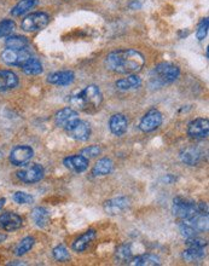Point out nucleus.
Masks as SVG:
<instances>
[{
	"mask_svg": "<svg viewBox=\"0 0 209 266\" xmlns=\"http://www.w3.org/2000/svg\"><path fill=\"white\" fill-rule=\"evenodd\" d=\"M145 58L139 51L124 48L113 51L105 58V67L119 74H137L143 69Z\"/></svg>",
	"mask_w": 209,
	"mask_h": 266,
	"instance_id": "1",
	"label": "nucleus"
},
{
	"mask_svg": "<svg viewBox=\"0 0 209 266\" xmlns=\"http://www.w3.org/2000/svg\"><path fill=\"white\" fill-rule=\"evenodd\" d=\"M70 104L75 109H79L86 113H93L99 109L103 102V94L96 85H88L84 90H81L74 96L70 97Z\"/></svg>",
	"mask_w": 209,
	"mask_h": 266,
	"instance_id": "2",
	"label": "nucleus"
},
{
	"mask_svg": "<svg viewBox=\"0 0 209 266\" xmlns=\"http://www.w3.org/2000/svg\"><path fill=\"white\" fill-rule=\"evenodd\" d=\"M180 75V69L172 63H160L151 71V84L155 86H163L176 81Z\"/></svg>",
	"mask_w": 209,
	"mask_h": 266,
	"instance_id": "3",
	"label": "nucleus"
},
{
	"mask_svg": "<svg viewBox=\"0 0 209 266\" xmlns=\"http://www.w3.org/2000/svg\"><path fill=\"white\" fill-rule=\"evenodd\" d=\"M172 212H173L174 217L182 220V222H186L194 218L196 214L200 213L199 208H197V204L186 200L184 197H176L173 200V207H172Z\"/></svg>",
	"mask_w": 209,
	"mask_h": 266,
	"instance_id": "4",
	"label": "nucleus"
},
{
	"mask_svg": "<svg viewBox=\"0 0 209 266\" xmlns=\"http://www.w3.org/2000/svg\"><path fill=\"white\" fill-rule=\"evenodd\" d=\"M44 167L38 164H30L27 166H23L19 171H17L16 176L21 182L25 184H33V183H38L44 178Z\"/></svg>",
	"mask_w": 209,
	"mask_h": 266,
	"instance_id": "5",
	"label": "nucleus"
},
{
	"mask_svg": "<svg viewBox=\"0 0 209 266\" xmlns=\"http://www.w3.org/2000/svg\"><path fill=\"white\" fill-rule=\"evenodd\" d=\"M50 22V17L46 12H31L30 15L25 16L22 21L21 27L25 31H38L44 29Z\"/></svg>",
	"mask_w": 209,
	"mask_h": 266,
	"instance_id": "6",
	"label": "nucleus"
},
{
	"mask_svg": "<svg viewBox=\"0 0 209 266\" xmlns=\"http://www.w3.org/2000/svg\"><path fill=\"white\" fill-rule=\"evenodd\" d=\"M30 57V51L28 48H22V50L6 48V50H4L1 52V59L7 65H19L21 67Z\"/></svg>",
	"mask_w": 209,
	"mask_h": 266,
	"instance_id": "7",
	"label": "nucleus"
},
{
	"mask_svg": "<svg viewBox=\"0 0 209 266\" xmlns=\"http://www.w3.org/2000/svg\"><path fill=\"white\" fill-rule=\"evenodd\" d=\"M162 124V114L159 110L151 109L149 110L143 119L140 120L139 128L143 132H153L156 128H159Z\"/></svg>",
	"mask_w": 209,
	"mask_h": 266,
	"instance_id": "8",
	"label": "nucleus"
},
{
	"mask_svg": "<svg viewBox=\"0 0 209 266\" xmlns=\"http://www.w3.org/2000/svg\"><path fill=\"white\" fill-rule=\"evenodd\" d=\"M54 120H56L57 126L62 127L63 130L68 131L79 120V114L75 109L68 107L59 110L56 114V116H54Z\"/></svg>",
	"mask_w": 209,
	"mask_h": 266,
	"instance_id": "9",
	"label": "nucleus"
},
{
	"mask_svg": "<svg viewBox=\"0 0 209 266\" xmlns=\"http://www.w3.org/2000/svg\"><path fill=\"white\" fill-rule=\"evenodd\" d=\"M34 150L28 145H17L11 150L10 162L13 166H23L33 157Z\"/></svg>",
	"mask_w": 209,
	"mask_h": 266,
	"instance_id": "10",
	"label": "nucleus"
},
{
	"mask_svg": "<svg viewBox=\"0 0 209 266\" xmlns=\"http://www.w3.org/2000/svg\"><path fill=\"white\" fill-rule=\"evenodd\" d=\"M188 133L194 139H205L209 133L208 119L199 118L195 119L188 126Z\"/></svg>",
	"mask_w": 209,
	"mask_h": 266,
	"instance_id": "11",
	"label": "nucleus"
},
{
	"mask_svg": "<svg viewBox=\"0 0 209 266\" xmlns=\"http://www.w3.org/2000/svg\"><path fill=\"white\" fill-rule=\"evenodd\" d=\"M69 134L70 138L75 139V141L85 142L90 138L91 136V126L88 122L82 121V120H78L68 131H65Z\"/></svg>",
	"mask_w": 209,
	"mask_h": 266,
	"instance_id": "12",
	"label": "nucleus"
},
{
	"mask_svg": "<svg viewBox=\"0 0 209 266\" xmlns=\"http://www.w3.org/2000/svg\"><path fill=\"white\" fill-rule=\"evenodd\" d=\"M130 207V200L127 197H115V199L108 200L104 204V211L109 216H117L122 212L128 210Z\"/></svg>",
	"mask_w": 209,
	"mask_h": 266,
	"instance_id": "13",
	"label": "nucleus"
},
{
	"mask_svg": "<svg viewBox=\"0 0 209 266\" xmlns=\"http://www.w3.org/2000/svg\"><path fill=\"white\" fill-rule=\"evenodd\" d=\"M22 227V218L13 212L0 214V228L5 231H15Z\"/></svg>",
	"mask_w": 209,
	"mask_h": 266,
	"instance_id": "14",
	"label": "nucleus"
},
{
	"mask_svg": "<svg viewBox=\"0 0 209 266\" xmlns=\"http://www.w3.org/2000/svg\"><path fill=\"white\" fill-rule=\"evenodd\" d=\"M63 164L67 168H69L70 171L75 173H81L88 168V164H90V160L87 157L80 155H73L69 157H65Z\"/></svg>",
	"mask_w": 209,
	"mask_h": 266,
	"instance_id": "15",
	"label": "nucleus"
},
{
	"mask_svg": "<svg viewBox=\"0 0 209 266\" xmlns=\"http://www.w3.org/2000/svg\"><path fill=\"white\" fill-rule=\"evenodd\" d=\"M75 79V74L71 70H63V71H56V73L50 74L47 76V81L52 85L57 86H67L70 85Z\"/></svg>",
	"mask_w": 209,
	"mask_h": 266,
	"instance_id": "16",
	"label": "nucleus"
},
{
	"mask_svg": "<svg viewBox=\"0 0 209 266\" xmlns=\"http://www.w3.org/2000/svg\"><path fill=\"white\" fill-rule=\"evenodd\" d=\"M18 76L11 70H0V92L13 90L18 86Z\"/></svg>",
	"mask_w": 209,
	"mask_h": 266,
	"instance_id": "17",
	"label": "nucleus"
},
{
	"mask_svg": "<svg viewBox=\"0 0 209 266\" xmlns=\"http://www.w3.org/2000/svg\"><path fill=\"white\" fill-rule=\"evenodd\" d=\"M128 121L122 114H114L109 120V128L115 136H122L127 131Z\"/></svg>",
	"mask_w": 209,
	"mask_h": 266,
	"instance_id": "18",
	"label": "nucleus"
},
{
	"mask_svg": "<svg viewBox=\"0 0 209 266\" xmlns=\"http://www.w3.org/2000/svg\"><path fill=\"white\" fill-rule=\"evenodd\" d=\"M201 151L194 147L185 148L184 150L180 153V159H182V161L189 166H196L201 161Z\"/></svg>",
	"mask_w": 209,
	"mask_h": 266,
	"instance_id": "19",
	"label": "nucleus"
},
{
	"mask_svg": "<svg viewBox=\"0 0 209 266\" xmlns=\"http://www.w3.org/2000/svg\"><path fill=\"white\" fill-rule=\"evenodd\" d=\"M31 220L34 224L39 228H45L50 223V213L46 208L44 207H35L31 211Z\"/></svg>",
	"mask_w": 209,
	"mask_h": 266,
	"instance_id": "20",
	"label": "nucleus"
},
{
	"mask_svg": "<svg viewBox=\"0 0 209 266\" xmlns=\"http://www.w3.org/2000/svg\"><path fill=\"white\" fill-rule=\"evenodd\" d=\"M140 85H142V79L138 75H134V74H130L127 78L120 79L116 81V87L122 91L133 90V88L139 87Z\"/></svg>",
	"mask_w": 209,
	"mask_h": 266,
	"instance_id": "21",
	"label": "nucleus"
},
{
	"mask_svg": "<svg viewBox=\"0 0 209 266\" xmlns=\"http://www.w3.org/2000/svg\"><path fill=\"white\" fill-rule=\"evenodd\" d=\"M114 167V162L111 161L108 157H104V159H101L96 165H94L92 174L94 177H103V176H108L109 173H111Z\"/></svg>",
	"mask_w": 209,
	"mask_h": 266,
	"instance_id": "22",
	"label": "nucleus"
},
{
	"mask_svg": "<svg viewBox=\"0 0 209 266\" xmlns=\"http://www.w3.org/2000/svg\"><path fill=\"white\" fill-rule=\"evenodd\" d=\"M186 223H189L197 233H206V231H208V213L200 212L194 218L186 220Z\"/></svg>",
	"mask_w": 209,
	"mask_h": 266,
	"instance_id": "23",
	"label": "nucleus"
},
{
	"mask_svg": "<svg viewBox=\"0 0 209 266\" xmlns=\"http://www.w3.org/2000/svg\"><path fill=\"white\" fill-rule=\"evenodd\" d=\"M96 237V231L94 230H87L84 235H81L78 240H75V242L73 243V250L75 252H84L86 248L88 247L91 242L93 241Z\"/></svg>",
	"mask_w": 209,
	"mask_h": 266,
	"instance_id": "24",
	"label": "nucleus"
},
{
	"mask_svg": "<svg viewBox=\"0 0 209 266\" xmlns=\"http://www.w3.org/2000/svg\"><path fill=\"white\" fill-rule=\"evenodd\" d=\"M22 70L27 75H38V74L42 73V64L39 59L30 57L29 59H27L23 64L21 65Z\"/></svg>",
	"mask_w": 209,
	"mask_h": 266,
	"instance_id": "25",
	"label": "nucleus"
},
{
	"mask_svg": "<svg viewBox=\"0 0 209 266\" xmlns=\"http://www.w3.org/2000/svg\"><path fill=\"white\" fill-rule=\"evenodd\" d=\"M132 266H155L160 265V258L154 254H143L128 263Z\"/></svg>",
	"mask_w": 209,
	"mask_h": 266,
	"instance_id": "26",
	"label": "nucleus"
},
{
	"mask_svg": "<svg viewBox=\"0 0 209 266\" xmlns=\"http://www.w3.org/2000/svg\"><path fill=\"white\" fill-rule=\"evenodd\" d=\"M206 257V248H195L189 247L188 250L184 251L183 253V258L188 263H195L200 262V260L205 259Z\"/></svg>",
	"mask_w": 209,
	"mask_h": 266,
	"instance_id": "27",
	"label": "nucleus"
},
{
	"mask_svg": "<svg viewBox=\"0 0 209 266\" xmlns=\"http://www.w3.org/2000/svg\"><path fill=\"white\" fill-rule=\"evenodd\" d=\"M36 4H38V0H21V1H19L18 4H16L12 10H11V15L15 17L24 15L25 12L31 10Z\"/></svg>",
	"mask_w": 209,
	"mask_h": 266,
	"instance_id": "28",
	"label": "nucleus"
},
{
	"mask_svg": "<svg viewBox=\"0 0 209 266\" xmlns=\"http://www.w3.org/2000/svg\"><path fill=\"white\" fill-rule=\"evenodd\" d=\"M7 48H13V50H22V48H27L29 45V41L25 36L22 35H8V38L5 41Z\"/></svg>",
	"mask_w": 209,
	"mask_h": 266,
	"instance_id": "29",
	"label": "nucleus"
},
{
	"mask_svg": "<svg viewBox=\"0 0 209 266\" xmlns=\"http://www.w3.org/2000/svg\"><path fill=\"white\" fill-rule=\"evenodd\" d=\"M34 243H35V239H34V237H31V236L24 237V239L21 240V241L18 242V245L16 246L15 254L17 257L24 256V254H27L28 252L33 248Z\"/></svg>",
	"mask_w": 209,
	"mask_h": 266,
	"instance_id": "30",
	"label": "nucleus"
},
{
	"mask_svg": "<svg viewBox=\"0 0 209 266\" xmlns=\"http://www.w3.org/2000/svg\"><path fill=\"white\" fill-rule=\"evenodd\" d=\"M116 259L120 263H127L132 259V248L130 245H122L117 248Z\"/></svg>",
	"mask_w": 209,
	"mask_h": 266,
	"instance_id": "31",
	"label": "nucleus"
},
{
	"mask_svg": "<svg viewBox=\"0 0 209 266\" xmlns=\"http://www.w3.org/2000/svg\"><path fill=\"white\" fill-rule=\"evenodd\" d=\"M16 29V23L12 19H2L0 22V38L11 35L13 30Z\"/></svg>",
	"mask_w": 209,
	"mask_h": 266,
	"instance_id": "32",
	"label": "nucleus"
},
{
	"mask_svg": "<svg viewBox=\"0 0 209 266\" xmlns=\"http://www.w3.org/2000/svg\"><path fill=\"white\" fill-rule=\"evenodd\" d=\"M52 254H53L54 259H56L57 262L64 263V262H68V260L70 259L69 252H68V250L64 247V246H57L56 248H53Z\"/></svg>",
	"mask_w": 209,
	"mask_h": 266,
	"instance_id": "33",
	"label": "nucleus"
},
{
	"mask_svg": "<svg viewBox=\"0 0 209 266\" xmlns=\"http://www.w3.org/2000/svg\"><path fill=\"white\" fill-rule=\"evenodd\" d=\"M12 199L13 201L18 205H29L34 201L33 196L29 195V194L24 193V191H17V193L13 194Z\"/></svg>",
	"mask_w": 209,
	"mask_h": 266,
	"instance_id": "34",
	"label": "nucleus"
},
{
	"mask_svg": "<svg viewBox=\"0 0 209 266\" xmlns=\"http://www.w3.org/2000/svg\"><path fill=\"white\" fill-rule=\"evenodd\" d=\"M179 230H180V234H182V236L185 237V239H191V237H195L197 235V231L186 222L180 223Z\"/></svg>",
	"mask_w": 209,
	"mask_h": 266,
	"instance_id": "35",
	"label": "nucleus"
},
{
	"mask_svg": "<svg viewBox=\"0 0 209 266\" xmlns=\"http://www.w3.org/2000/svg\"><path fill=\"white\" fill-rule=\"evenodd\" d=\"M101 153H102V149L99 148L98 145H91V147L82 149L81 153H80V154H81L82 156L87 157V159L90 160L91 157H96V156H98Z\"/></svg>",
	"mask_w": 209,
	"mask_h": 266,
	"instance_id": "36",
	"label": "nucleus"
},
{
	"mask_svg": "<svg viewBox=\"0 0 209 266\" xmlns=\"http://www.w3.org/2000/svg\"><path fill=\"white\" fill-rule=\"evenodd\" d=\"M208 18H203L201 21V23L199 24V29L196 31V36L197 39L200 40V41H202V40L206 39V36H207V33H208Z\"/></svg>",
	"mask_w": 209,
	"mask_h": 266,
	"instance_id": "37",
	"label": "nucleus"
},
{
	"mask_svg": "<svg viewBox=\"0 0 209 266\" xmlns=\"http://www.w3.org/2000/svg\"><path fill=\"white\" fill-rule=\"evenodd\" d=\"M186 245L189 247H195V248H206L207 247V241L205 240L199 239V237H191V239H186Z\"/></svg>",
	"mask_w": 209,
	"mask_h": 266,
	"instance_id": "38",
	"label": "nucleus"
},
{
	"mask_svg": "<svg viewBox=\"0 0 209 266\" xmlns=\"http://www.w3.org/2000/svg\"><path fill=\"white\" fill-rule=\"evenodd\" d=\"M5 240H6V235H5V234H1V233H0V243L4 242Z\"/></svg>",
	"mask_w": 209,
	"mask_h": 266,
	"instance_id": "39",
	"label": "nucleus"
},
{
	"mask_svg": "<svg viewBox=\"0 0 209 266\" xmlns=\"http://www.w3.org/2000/svg\"><path fill=\"white\" fill-rule=\"evenodd\" d=\"M5 202H6V200H5V199H4V197H2V199H0V210H1V208H2V207H4Z\"/></svg>",
	"mask_w": 209,
	"mask_h": 266,
	"instance_id": "40",
	"label": "nucleus"
}]
</instances>
